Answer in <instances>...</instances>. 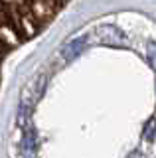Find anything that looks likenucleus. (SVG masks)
Returning <instances> with one entry per match:
<instances>
[{"label": "nucleus", "mask_w": 156, "mask_h": 158, "mask_svg": "<svg viewBox=\"0 0 156 158\" xmlns=\"http://www.w3.org/2000/svg\"><path fill=\"white\" fill-rule=\"evenodd\" d=\"M71 0H0V83L14 52L46 30Z\"/></svg>", "instance_id": "obj_1"}]
</instances>
